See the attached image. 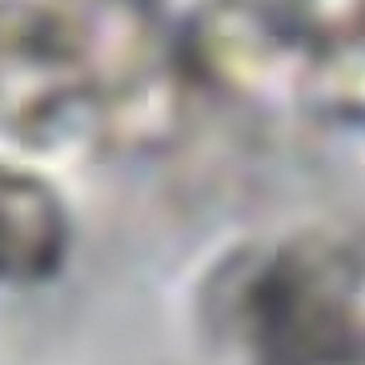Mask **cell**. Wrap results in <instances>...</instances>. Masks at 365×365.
<instances>
[{"label":"cell","mask_w":365,"mask_h":365,"mask_svg":"<svg viewBox=\"0 0 365 365\" xmlns=\"http://www.w3.org/2000/svg\"><path fill=\"white\" fill-rule=\"evenodd\" d=\"M189 81L169 0H0V140L140 149Z\"/></svg>","instance_id":"cell-1"},{"label":"cell","mask_w":365,"mask_h":365,"mask_svg":"<svg viewBox=\"0 0 365 365\" xmlns=\"http://www.w3.org/2000/svg\"><path fill=\"white\" fill-rule=\"evenodd\" d=\"M197 305L233 365H365L345 221L225 253Z\"/></svg>","instance_id":"cell-2"},{"label":"cell","mask_w":365,"mask_h":365,"mask_svg":"<svg viewBox=\"0 0 365 365\" xmlns=\"http://www.w3.org/2000/svg\"><path fill=\"white\" fill-rule=\"evenodd\" d=\"M285 101L365 129V0H273Z\"/></svg>","instance_id":"cell-3"},{"label":"cell","mask_w":365,"mask_h":365,"mask_svg":"<svg viewBox=\"0 0 365 365\" xmlns=\"http://www.w3.org/2000/svg\"><path fill=\"white\" fill-rule=\"evenodd\" d=\"M73 253L68 205L53 185L0 161V289H33L65 273Z\"/></svg>","instance_id":"cell-4"},{"label":"cell","mask_w":365,"mask_h":365,"mask_svg":"<svg viewBox=\"0 0 365 365\" xmlns=\"http://www.w3.org/2000/svg\"><path fill=\"white\" fill-rule=\"evenodd\" d=\"M349 241H354V289H357V322H361L365 345V217L349 221Z\"/></svg>","instance_id":"cell-5"}]
</instances>
